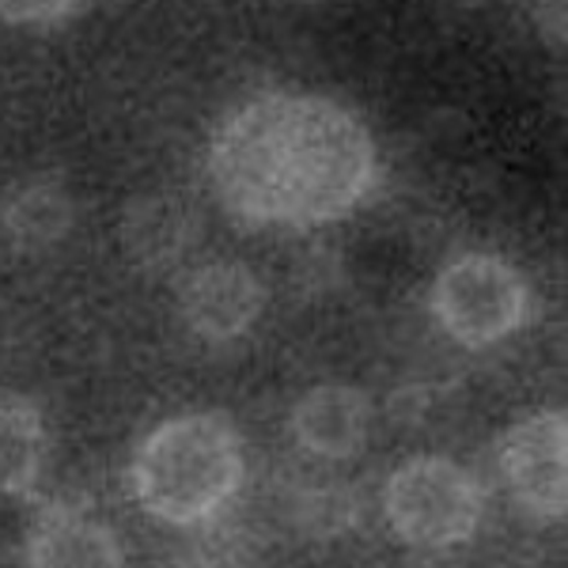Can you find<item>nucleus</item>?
I'll return each instance as SVG.
<instances>
[{
    "label": "nucleus",
    "instance_id": "f257e3e1",
    "mask_svg": "<svg viewBox=\"0 0 568 568\" xmlns=\"http://www.w3.org/2000/svg\"><path fill=\"white\" fill-rule=\"evenodd\" d=\"M209 179L246 224H329L372 190L375 144L349 110L329 99L262 95L220 125Z\"/></svg>",
    "mask_w": 568,
    "mask_h": 568
},
{
    "label": "nucleus",
    "instance_id": "9b49d317",
    "mask_svg": "<svg viewBox=\"0 0 568 568\" xmlns=\"http://www.w3.org/2000/svg\"><path fill=\"white\" fill-rule=\"evenodd\" d=\"M4 224L12 243L39 251V246L58 243L72 227V197L58 182H31V186L8 201Z\"/></svg>",
    "mask_w": 568,
    "mask_h": 568
},
{
    "label": "nucleus",
    "instance_id": "f03ea898",
    "mask_svg": "<svg viewBox=\"0 0 568 568\" xmlns=\"http://www.w3.org/2000/svg\"><path fill=\"white\" fill-rule=\"evenodd\" d=\"M243 485V444L220 414L163 420L133 459L136 500L163 524H197Z\"/></svg>",
    "mask_w": 568,
    "mask_h": 568
},
{
    "label": "nucleus",
    "instance_id": "9d476101",
    "mask_svg": "<svg viewBox=\"0 0 568 568\" xmlns=\"http://www.w3.org/2000/svg\"><path fill=\"white\" fill-rule=\"evenodd\" d=\"M45 459V428L31 402L0 394V497L27 493Z\"/></svg>",
    "mask_w": 568,
    "mask_h": 568
},
{
    "label": "nucleus",
    "instance_id": "1a4fd4ad",
    "mask_svg": "<svg viewBox=\"0 0 568 568\" xmlns=\"http://www.w3.org/2000/svg\"><path fill=\"white\" fill-rule=\"evenodd\" d=\"M122 243L136 265H144V270H168L194 243V220L182 213V205L168 197H141L125 209Z\"/></svg>",
    "mask_w": 568,
    "mask_h": 568
},
{
    "label": "nucleus",
    "instance_id": "f8f14e48",
    "mask_svg": "<svg viewBox=\"0 0 568 568\" xmlns=\"http://www.w3.org/2000/svg\"><path fill=\"white\" fill-rule=\"evenodd\" d=\"M88 4H72V0H4L0 4V20H8L12 27H65L69 20H77Z\"/></svg>",
    "mask_w": 568,
    "mask_h": 568
},
{
    "label": "nucleus",
    "instance_id": "7ed1b4c3",
    "mask_svg": "<svg viewBox=\"0 0 568 568\" xmlns=\"http://www.w3.org/2000/svg\"><path fill=\"white\" fill-rule=\"evenodd\" d=\"M481 485L452 459H414L394 470L387 485V519L409 546H459L481 524Z\"/></svg>",
    "mask_w": 568,
    "mask_h": 568
},
{
    "label": "nucleus",
    "instance_id": "423d86ee",
    "mask_svg": "<svg viewBox=\"0 0 568 568\" xmlns=\"http://www.w3.org/2000/svg\"><path fill=\"white\" fill-rule=\"evenodd\" d=\"M265 288L246 265L213 262L182 284V318L205 342H235L258 323Z\"/></svg>",
    "mask_w": 568,
    "mask_h": 568
},
{
    "label": "nucleus",
    "instance_id": "20e7f679",
    "mask_svg": "<svg viewBox=\"0 0 568 568\" xmlns=\"http://www.w3.org/2000/svg\"><path fill=\"white\" fill-rule=\"evenodd\" d=\"M530 292L516 265L493 254H463L433 284V311L455 342L481 349L516 334L527 318Z\"/></svg>",
    "mask_w": 568,
    "mask_h": 568
},
{
    "label": "nucleus",
    "instance_id": "ddd939ff",
    "mask_svg": "<svg viewBox=\"0 0 568 568\" xmlns=\"http://www.w3.org/2000/svg\"><path fill=\"white\" fill-rule=\"evenodd\" d=\"M565 12H568V8L561 4V0H557V4H538L535 8V16L542 20L538 27H542V34H546L549 45H554V42L561 45L565 42Z\"/></svg>",
    "mask_w": 568,
    "mask_h": 568
},
{
    "label": "nucleus",
    "instance_id": "0eeeda50",
    "mask_svg": "<svg viewBox=\"0 0 568 568\" xmlns=\"http://www.w3.org/2000/svg\"><path fill=\"white\" fill-rule=\"evenodd\" d=\"M372 425V402L349 383H323L300 398L292 414V433L300 447L323 459H345L364 444Z\"/></svg>",
    "mask_w": 568,
    "mask_h": 568
},
{
    "label": "nucleus",
    "instance_id": "39448f33",
    "mask_svg": "<svg viewBox=\"0 0 568 568\" xmlns=\"http://www.w3.org/2000/svg\"><path fill=\"white\" fill-rule=\"evenodd\" d=\"M500 470L519 508L538 519H561L568 504V425L561 409H542L500 439Z\"/></svg>",
    "mask_w": 568,
    "mask_h": 568
},
{
    "label": "nucleus",
    "instance_id": "6e6552de",
    "mask_svg": "<svg viewBox=\"0 0 568 568\" xmlns=\"http://www.w3.org/2000/svg\"><path fill=\"white\" fill-rule=\"evenodd\" d=\"M27 568H125L114 530L80 508H50L27 546Z\"/></svg>",
    "mask_w": 568,
    "mask_h": 568
}]
</instances>
